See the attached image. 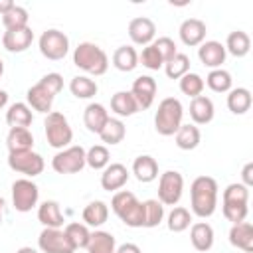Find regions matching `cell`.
Here are the masks:
<instances>
[{"mask_svg":"<svg viewBox=\"0 0 253 253\" xmlns=\"http://www.w3.org/2000/svg\"><path fill=\"white\" fill-rule=\"evenodd\" d=\"M16 253H40V251L34 249V247H30V245H24V247H20Z\"/></svg>","mask_w":253,"mask_h":253,"instance_id":"cell-51","label":"cell"},{"mask_svg":"<svg viewBox=\"0 0 253 253\" xmlns=\"http://www.w3.org/2000/svg\"><path fill=\"white\" fill-rule=\"evenodd\" d=\"M6 123L8 126H22V128H30L34 123V115L32 109L28 107V103H12L6 111Z\"/></svg>","mask_w":253,"mask_h":253,"instance_id":"cell-30","label":"cell"},{"mask_svg":"<svg viewBox=\"0 0 253 253\" xmlns=\"http://www.w3.org/2000/svg\"><path fill=\"white\" fill-rule=\"evenodd\" d=\"M4 208H6V200L0 196V221H2V217H4Z\"/></svg>","mask_w":253,"mask_h":253,"instance_id":"cell-52","label":"cell"},{"mask_svg":"<svg viewBox=\"0 0 253 253\" xmlns=\"http://www.w3.org/2000/svg\"><path fill=\"white\" fill-rule=\"evenodd\" d=\"M156 79L150 77V75H140L132 81V87H130V95L134 97L136 105H138V111L142 109H148L152 107L154 99H156Z\"/></svg>","mask_w":253,"mask_h":253,"instance_id":"cell-14","label":"cell"},{"mask_svg":"<svg viewBox=\"0 0 253 253\" xmlns=\"http://www.w3.org/2000/svg\"><path fill=\"white\" fill-rule=\"evenodd\" d=\"M81 217H83V223L87 227H95L97 229L103 223H107V219H109V206L103 200H93V202H89L83 208Z\"/></svg>","mask_w":253,"mask_h":253,"instance_id":"cell-27","label":"cell"},{"mask_svg":"<svg viewBox=\"0 0 253 253\" xmlns=\"http://www.w3.org/2000/svg\"><path fill=\"white\" fill-rule=\"evenodd\" d=\"M206 34H208L206 22H202L200 18H186L178 28V36L182 43L188 47H198L200 43H204Z\"/></svg>","mask_w":253,"mask_h":253,"instance_id":"cell-16","label":"cell"},{"mask_svg":"<svg viewBox=\"0 0 253 253\" xmlns=\"http://www.w3.org/2000/svg\"><path fill=\"white\" fill-rule=\"evenodd\" d=\"M213 115H215V107H213V101L206 95H200V97H194L190 101V119L194 121V125H208L213 121Z\"/></svg>","mask_w":253,"mask_h":253,"instance_id":"cell-23","label":"cell"},{"mask_svg":"<svg viewBox=\"0 0 253 253\" xmlns=\"http://www.w3.org/2000/svg\"><path fill=\"white\" fill-rule=\"evenodd\" d=\"M221 211L223 217L231 223H241L249 213V188L241 182H233L225 186L221 194Z\"/></svg>","mask_w":253,"mask_h":253,"instance_id":"cell-3","label":"cell"},{"mask_svg":"<svg viewBox=\"0 0 253 253\" xmlns=\"http://www.w3.org/2000/svg\"><path fill=\"white\" fill-rule=\"evenodd\" d=\"M69 91L77 99H93L97 95V91H99V85L89 75H75L69 81Z\"/></svg>","mask_w":253,"mask_h":253,"instance_id":"cell-35","label":"cell"},{"mask_svg":"<svg viewBox=\"0 0 253 253\" xmlns=\"http://www.w3.org/2000/svg\"><path fill=\"white\" fill-rule=\"evenodd\" d=\"M61 89H63V77L59 73H55V71L45 73L36 85H32L26 91V103H28L30 109L47 115V113H51L55 95Z\"/></svg>","mask_w":253,"mask_h":253,"instance_id":"cell-2","label":"cell"},{"mask_svg":"<svg viewBox=\"0 0 253 253\" xmlns=\"http://www.w3.org/2000/svg\"><path fill=\"white\" fill-rule=\"evenodd\" d=\"M125 136H126V126H125V123H123L121 119H113V117H109V121L105 123L103 130L99 132V138L105 142V146H107V144H109V146L119 144V142H123Z\"/></svg>","mask_w":253,"mask_h":253,"instance_id":"cell-36","label":"cell"},{"mask_svg":"<svg viewBox=\"0 0 253 253\" xmlns=\"http://www.w3.org/2000/svg\"><path fill=\"white\" fill-rule=\"evenodd\" d=\"M164 71L170 79H180L190 71V57L182 51H178L170 61L164 63Z\"/></svg>","mask_w":253,"mask_h":253,"instance_id":"cell-43","label":"cell"},{"mask_svg":"<svg viewBox=\"0 0 253 253\" xmlns=\"http://www.w3.org/2000/svg\"><path fill=\"white\" fill-rule=\"evenodd\" d=\"M6 105H8V93H6L4 89H0V111H2Z\"/></svg>","mask_w":253,"mask_h":253,"instance_id":"cell-50","label":"cell"},{"mask_svg":"<svg viewBox=\"0 0 253 253\" xmlns=\"http://www.w3.org/2000/svg\"><path fill=\"white\" fill-rule=\"evenodd\" d=\"M73 63L77 69L89 73V75H105L109 69V55L103 47H99L93 42H81L73 49Z\"/></svg>","mask_w":253,"mask_h":253,"instance_id":"cell-4","label":"cell"},{"mask_svg":"<svg viewBox=\"0 0 253 253\" xmlns=\"http://www.w3.org/2000/svg\"><path fill=\"white\" fill-rule=\"evenodd\" d=\"M115 253H142L140 251V247L136 245V243H121L117 249H115Z\"/></svg>","mask_w":253,"mask_h":253,"instance_id":"cell-48","label":"cell"},{"mask_svg":"<svg viewBox=\"0 0 253 253\" xmlns=\"http://www.w3.org/2000/svg\"><path fill=\"white\" fill-rule=\"evenodd\" d=\"M12 6H14V2H12V0H0V16H4Z\"/></svg>","mask_w":253,"mask_h":253,"instance_id":"cell-49","label":"cell"},{"mask_svg":"<svg viewBox=\"0 0 253 253\" xmlns=\"http://www.w3.org/2000/svg\"><path fill=\"white\" fill-rule=\"evenodd\" d=\"M178 85H180V91H182L184 95H188L190 99L200 97V95L204 93V87H206L202 75H198V73H194V71H188L184 77H180V79H178Z\"/></svg>","mask_w":253,"mask_h":253,"instance_id":"cell-41","label":"cell"},{"mask_svg":"<svg viewBox=\"0 0 253 253\" xmlns=\"http://www.w3.org/2000/svg\"><path fill=\"white\" fill-rule=\"evenodd\" d=\"M241 184L251 188L253 186V162H247L241 170Z\"/></svg>","mask_w":253,"mask_h":253,"instance_id":"cell-47","label":"cell"},{"mask_svg":"<svg viewBox=\"0 0 253 253\" xmlns=\"http://www.w3.org/2000/svg\"><path fill=\"white\" fill-rule=\"evenodd\" d=\"M130 178V172L121 162H111L101 172V188L107 192H119Z\"/></svg>","mask_w":253,"mask_h":253,"instance_id":"cell-19","label":"cell"},{"mask_svg":"<svg viewBox=\"0 0 253 253\" xmlns=\"http://www.w3.org/2000/svg\"><path fill=\"white\" fill-rule=\"evenodd\" d=\"M6 148L8 152H24V150H34V134L30 128L22 126H12L6 134Z\"/></svg>","mask_w":253,"mask_h":253,"instance_id":"cell-25","label":"cell"},{"mask_svg":"<svg viewBox=\"0 0 253 253\" xmlns=\"http://www.w3.org/2000/svg\"><path fill=\"white\" fill-rule=\"evenodd\" d=\"M132 174L142 184L154 182L158 178V162H156V158H152L150 154L136 156L134 162H132Z\"/></svg>","mask_w":253,"mask_h":253,"instance_id":"cell-26","label":"cell"},{"mask_svg":"<svg viewBox=\"0 0 253 253\" xmlns=\"http://www.w3.org/2000/svg\"><path fill=\"white\" fill-rule=\"evenodd\" d=\"M138 63H142L150 71H158L160 67H164V59H162V55L158 53V49L152 43H148V45L142 47V51L138 55Z\"/></svg>","mask_w":253,"mask_h":253,"instance_id":"cell-45","label":"cell"},{"mask_svg":"<svg viewBox=\"0 0 253 253\" xmlns=\"http://www.w3.org/2000/svg\"><path fill=\"white\" fill-rule=\"evenodd\" d=\"M85 164L93 170H103L111 164V152L105 144H93L89 150H85Z\"/></svg>","mask_w":253,"mask_h":253,"instance_id":"cell-40","label":"cell"},{"mask_svg":"<svg viewBox=\"0 0 253 253\" xmlns=\"http://www.w3.org/2000/svg\"><path fill=\"white\" fill-rule=\"evenodd\" d=\"M225 57H227V51L221 42L206 40L204 43L198 45V59L210 69H219L225 63Z\"/></svg>","mask_w":253,"mask_h":253,"instance_id":"cell-17","label":"cell"},{"mask_svg":"<svg viewBox=\"0 0 253 253\" xmlns=\"http://www.w3.org/2000/svg\"><path fill=\"white\" fill-rule=\"evenodd\" d=\"M38 221L43 227H53V229H61L63 227V211L61 206L55 200H45L38 206Z\"/></svg>","mask_w":253,"mask_h":253,"instance_id":"cell-21","label":"cell"},{"mask_svg":"<svg viewBox=\"0 0 253 253\" xmlns=\"http://www.w3.org/2000/svg\"><path fill=\"white\" fill-rule=\"evenodd\" d=\"M109 121V111L103 103H89L83 111V125L89 132L99 134L105 126V123Z\"/></svg>","mask_w":253,"mask_h":253,"instance_id":"cell-22","label":"cell"},{"mask_svg":"<svg viewBox=\"0 0 253 253\" xmlns=\"http://www.w3.org/2000/svg\"><path fill=\"white\" fill-rule=\"evenodd\" d=\"M156 36V24L146 16H136L128 22V38L134 45H148L154 42Z\"/></svg>","mask_w":253,"mask_h":253,"instance_id":"cell-15","label":"cell"},{"mask_svg":"<svg viewBox=\"0 0 253 253\" xmlns=\"http://www.w3.org/2000/svg\"><path fill=\"white\" fill-rule=\"evenodd\" d=\"M184 119V107L180 99L166 97L158 103V109L154 113V128L160 136H174L176 130L182 126Z\"/></svg>","mask_w":253,"mask_h":253,"instance_id":"cell-6","label":"cell"},{"mask_svg":"<svg viewBox=\"0 0 253 253\" xmlns=\"http://www.w3.org/2000/svg\"><path fill=\"white\" fill-rule=\"evenodd\" d=\"M113 65L123 71V73H128V71H134L136 65H138V53L132 45H119L115 51H113Z\"/></svg>","mask_w":253,"mask_h":253,"instance_id":"cell-33","label":"cell"},{"mask_svg":"<svg viewBox=\"0 0 253 253\" xmlns=\"http://www.w3.org/2000/svg\"><path fill=\"white\" fill-rule=\"evenodd\" d=\"M217 182L211 176H198L190 184V208L192 215L208 219L215 213L217 208Z\"/></svg>","mask_w":253,"mask_h":253,"instance_id":"cell-1","label":"cell"},{"mask_svg":"<svg viewBox=\"0 0 253 253\" xmlns=\"http://www.w3.org/2000/svg\"><path fill=\"white\" fill-rule=\"evenodd\" d=\"M38 45H40V53L49 61H59L69 53V38L55 28L42 32Z\"/></svg>","mask_w":253,"mask_h":253,"instance_id":"cell-8","label":"cell"},{"mask_svg":"<svg viewBox=\"0 0 253 253\" xmlns=\"http://www.w3.org/2000/svg\"><path fill=\"white\" fill-rule=\"evenodd\" d=\"M85 249H87V253H115L117 239L109 231L95 229V231H91V237H89V243Z\"/></svg>","mask_w":253,"mask_h":253,"instance_id":"cell-32","label":"cell"},{"mask_svg":"<svg viewBox=\"0 0 253 253\" xmlns=\"http://www.w3.org/2000/svg\"><path fill=\"white\" fill-rule=\"evenodd\" d=\"M28 20H30V14L24 6H18L14 4L4 16H2V24L6 30H18V28H26L28 26Z\"/></svg>","mask_w":253,"mask_h":253,"instance_id":"cell-42","label":"cell"},{"mask_svg":"<svg viewBox=\"0 0 253 253\" xmlns=\"http://www.w3.org/2000/svg\"><path fill=\"white\" fill-rule=\"evenodd\" d=\"M4 75V61H2V57H0V77Z\"/></svg>","mask_w":253,"mask_h":253,"instance_id":"cell-53","label":"cell"},{"mask_svg":"<svg viewBox=\"0 0 253 253\" xmlns=\"http://www.w3.org/2000/svg\"><path fill=\"white\" fill-rule=\"evenodd\" d=\"M34 42V32L30 26L18 28V30H6L2 34V45L10 53H22L26 51Z\"/></svg>","mask_w":253,"mask_h":253,"instance_id":"cell-18","label":"cell"},{"mask_svg":"<svg viewBox=\"0 0 253 253\" xmlns=\"http://www.w3.org/2000/svg\"><path fill=\"white\" fill-rule=\"evenodd\" d=\"M63 231H65V235H67V239L71 241V245H73L75 251L87 247L89 237H91V231H89V227H87L85 223H81V221H71V223H67V225L63 227Z\"/></svg>","mask_w":253,"mask_h":253,"instance_id":"cell-39","label":"cell"},{"mask_svg":"<svg viewBox=\"0 0 253 253\" xmlns=\"http://www.w3.org/2000/svg\"><path fill=\"white\" fill-rule=\"evenodd\" d=\"M85 148L81 144L67 146L63 150H57L51 158V168L57 174H77L85 168Z\"/></svg>","mask_w":253,"mask_h":253,"instance_id":"cell-9","label":"cell"},{"mask_svg":"<svg viewBox=\"0 0 253 253\" xmlns=\"http://www.w3.org/2000/svg\"><path fill=\"white\" fill-rule=\"evenodd\" d=\"M111 210L125 225L144 227V202H138L132 192H128V190L115 192V196L111 200Z\"/></svg>","mask_w":253,"mask_h":253,"instance_id":"cell-5","label":"cell"},{"mask_svg":"<svg viewBox=\"0 0 253 253\" xmlns=\"http://www.w3.org/2000/svg\"><path fill=\"white\" fill-rule=\"evenodd\" d=\"M190 241H192V247L196 251H210L213 247V241H215V233H213V227L208 223V221H196L190 225Z\"/></svg>","mask_w":253,"mask_h":253,"instance_id":"cell-20","label":"cell"},{"mask_svg":"<svg viewBox=\"0 0 253 253\" xmlns=\"http://www.w3.org/2000/svg\"><path fill=\"white\" fill-rule=\"evenodd\" d=\"M174 140L180 150H194L202 140V132L194 123H186V125L182 123V126L174 134Z\"/></svg>","mask_w":253,"mask_h":253,"instance_id":"cell-31","label":"cell"},{"mask_svg":"<svg viewBox=\"0 0 253 253\" xmlns=\"http://www.w3.org/2000/svg\"><path fill=\"white\" fill-rule=\"evenodd\" d=\"M40 200V188L32 178H18L12 184V204L16 211L28 213L38 206Z\"/></svg>","mask_w":253,"mask_h":253,"instance_id":"cell-11","label":"cell"},{"mask_svg":"<svg viewBox=\"0 0 253 253\" xmlns=\"http://www.w3.org/2000/svg\"><path fill=\"white\" fill-rule=\"evenodd\" d=\"M152 45L158 49V53L162 55L164 63H166V61H170V59L178 53V47H176L174 40H172V38H168V36H162V38L154 40V42H152Z\"/></svg>","mask_w":253,"mask_h":253,"instance_id":"cell-46","label":"cell"},{"mask_svg":"<svg viewBox=\"0 0 253 253\" xmlns=\"http://www.w3.org/2000/svg\"><path fill=\"white\" fill-rule=\"evenodd\" d=\"M38 247L42 253H75L71 241L67 239L63 229L43 227L38 237Z\"/></svg>","mask_w":253,"mask_h":253,"instance_id":"cell-13","label":"cell"},{"mask_svg":"<svg viewBox=\"0 0 253 253\" xmlns=\"http://www.w3.org/2000/svg\"><path fill=\"white\" fill-rule=\"evenodd\" d=\"M166 225L172 233H182L192 225V211L184 206H174L166 215Z\"/></svg>","mask_w":253,"mask_h":253,"instance_id":"cell-37","label":"cell"},{"mask_svg":"<svg viewBox=\"0 0 253 253\" xmlns=\"http://www.w3.org/2000/svg\"><path fill=\"white\" fill-rule=\"evenodd\" d=\"M111 111L117 115V119L132 117L134 113H138V105L130 95V91H117L111 97Z\"/></svg>","mask_w":253,"mask_h":253,"instance_id":"cell-29","label":"cell"},{"mask_svg":"<svg viewBox=\"0 0 253 253\" xmlns=\"http://www.w3.org/2000/svg\"><path fill=\"white\" fill-rule=\"evenodd\" d=\"M8 166L14 172L24 174L26 178H36L43 172L45 162L42 154L34 150H24V152H8Z\"/></svg>","mask_w":253,"mask_h":253,"instance_id":"cell-12","label":"cell"},{"mask_svg":"<svg viewBox=\"0 0 253 253\" xmlns=\"http://www.w3.org/2000/svg\"><path fill=\"white\" fill-rule=\"evenodd\" d=\"M184 194V176L178 170H166L158 178V202L162 206H178Z\"/></svg>","mask_w":253,"mask_h":253,"instance_id":"cell-10","label":"cell"},{"mask_svg":"<svg viewBox=\"0 0 253 253\" xmlns=\"http://www.w3.org/2000/svg\"><path fill=\"white\" fill-rule=\"evenodd\" d=\"M43 132H45V140L51 148L63 150V148L71 146L73 128L69 126V121L63 113H59V111L47 113L45 121H43Z\"/></svg>","mask_w":253,"mask_h":253,"instance_id":"cell-7","label":"cell"},{"mask_svg":"<svg viewBox=\"0 0 253 253\" xmlns=\"http://www.w3.org/2000/svg\"><path fill=\"white\" fill-rule=\"evenodd\" d=\"M229 243L245 253H253V225L249 221L231 223L229 229Z\"/></svg>","mask_w":253,"mask_h":253,"instance_id":"cell-24","label":"cell"},{"mask_svg":"<svg viewBox=\"0 0 253 253\" xmlns=\"http://www.w3.org/2000/svg\"><path fill=\"white\" fill-rule=\"evenodd\" d=\"M223 47H225V51L231 53L233 57H245V55L249 53V49H251V38L247 36V32L235 30V32H231V34L227 36Z\"/></svg>","mask_w":253,"mask_h":253,"instance_id":"cell-34","label":"cell"},{"mask_svg":"<svg viewBox=\"0 0 253 253\" xmlns=\"http://www.w3.org/2000/svg\"><path fill=\"white\" fill-rule=\"evenodd\" d=\"M213 93H227L233 87V77L227 69L219 67V69H211L204 81Z\"/></svg>","mask_w":253,"mask_h":253,"instance_id":"cell-38","label":"cell"},{"mask_svg":"<svg viewBox=\"0 0 253 253\" xmlns=\"http://www.w3.org/2000/svg\"><path fill=\"white\" fill-rule=\"evenodd\" d=\"M251 91L247 87H231L227 91V109L233 115H245L251 109Z\"/></svg>","mask_w":253,"mask_h":253,"instance_id":"cell-28","label":"cell"},{"mask_svg":"<svg viewBox=\"0 0 253 253\" xmlns=\"http://www.w3.org/2000/svg\"><path fill=\"white\" fill-rule=\"evenodd\" d=\"M162 219H164V206L154 198L146 200L144 202V227L148 229L156 227L162 223Z\"/></svg>","mask_w":253,"mask_h":253,"instance_id":"cell-44","label":"cell"}]
</instances>
